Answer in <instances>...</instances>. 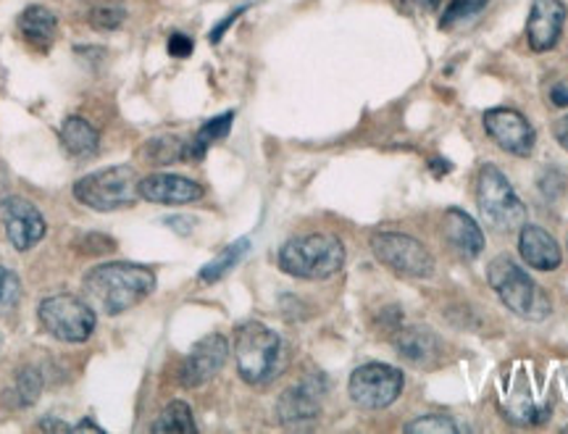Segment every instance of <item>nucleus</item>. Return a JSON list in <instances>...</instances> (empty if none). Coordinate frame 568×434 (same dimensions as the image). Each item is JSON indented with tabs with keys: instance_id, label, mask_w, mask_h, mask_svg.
Wrapping results in <instances>:
<instances>
[{
	"instance_id": "nucleus-23",
	"label": "nucleus",
	"mask_w": 568,
	"mask_h": 434,
	"mask_svg": "<svg viewBox=\"0 0 568 434\" xmlns=\"http://www.w3.org/2000/svg\"><path fill=\"white\" fill-rule=\"evenodd\" d=\"M247 248H251V240L243 238L237 240V243H232L230 248H224L222 253L216 255L211 263H205V266L201 269V280L203 282H219L226 272H232L234 266H237L240 261H243V255L247 253Z\"/></svg>"
},
{
	"instance_id": "nucleus-34",
	"label": "nucleus",
	"mask_w": 568,
	"mask_h": 434,
	"mask_svg": "<svg viewBox=\"0 0 568 434\" xmlns=\"http://www.w3.org/2000/svg\"><path fill=\"white\" fill-rule=\"evenodd\" d=\"M40 432H74V426L63 424V422H55V418H42L38 424Z\"/></svg>"
},
{
	"instance_id": "nucleus-10",
	"label": "nucleus",
	"mask_w": 568,
	"mask_h": 434,
	"mask_svg": "<svg viewBox=\"0 0 568 434\" xmlns=\"http://www.w3.org/2000/svg\"><path fill=\"white\" fill-rule=\"evenodd\" d=\"M226 359H230V343H226L224 334H205L193 345L187 359L182 361L180 384L187 390L203 387L205 382H211L213 376L222 372Z\"/></svg>"
},
{
	"instance_id": "nucleus-37",
	"label": "nucleus",
	"mask_w": 568,
	"mask_h": 434,
	"mask_svg": "<svg viewBox=\"0 0 568 434\" xmlns=\"http://www.w3.org/2000/svg\"><path fill=\"white\" fill-rule=\"evenodd\" d=\"M406 3L416 6V9H424V11H435L443 0H406Z\"/></svg>"
},
{
	"instance_id": "nucleus-30",
	"label": "nucleus",
	"mask_w": 568,
	"mask_h": 434,
	"mask_svg": "<svg viewBox=\"0 0 568 434\" xmlns=\"http://www.w3.org/2000/svg\"><path fill=\"white\" fill-rule=\"evenodd\" d=\"M539 190H542L550 201H556L558 195H564L566 192V176L556 172V169H550V172H545L542 180H539Z\"/></svg>"
},
{
	"instance_id": "nucleus-20",
	"label": "nucleus",
	"mask_w": 568,
	"mask_h": 434,
	"mask_svg": "<svg viewBox=\"0 0 568 434\" xmlns=\"http://www.w3.org/2000/svg\"><path fill=\"white\" fill-rule=\"evenodd\" d=\"M61 142L71 155L88 159V155H95L98 148H101V134H98V130L88 122V119L69 117L67 122L61 124Z\"/></svg>"
},
{
	"instance_id": "nucleus-12",
	"label": "nucleus",
	"mask_w": 568,
	"mask_h": 434,
	"mask_svg": "<svg viewBox=\"0 0 568 434\" xmlns=\"http://www.w3.org/2000/svg\"><path fill=\"white\" fill-rule=\"evenodd\" d=\"M3 226L6 238H9V243L17 248L19 253L38 245L48 232V224L38 211V205L24 201V198H9V201L3 203Z\"/></svg>"
},
{
	"instance_id": "nucleus-33",
	"label": "nucleus",
	"mask_w": 568,
	"mask_h": 434,
	"mask_svg": "<svg viewBox=\"0 0 568 434\" xmlns=\"http://www.w3.org/2000/svg\"><path fill=\"white\" fill-rule=\"evenodd\" d=\"M552 134H556V140L560 142V148H564V151H568V117L558 119L556 127H552Z\"/></svg>"
},
{
	"instance_id": "nucleus-3",
	"label": "nucleus",
	"mask_w": 568,
	"mask_h": 434,
	"mask_svg": "<svg viewBox=\"0 0 568 434\" xmlns=\"http://www.w3.org/2000/svg\"><path fill=\"white\" fill-rule=\"evenodd\" d=\"M487 280L503 305L516 316L527 319V322H545L550 316L552 303L548 293L510 255H497L489 263Z\"/></svg>"
},
{
	"instance_id": "nucleus-16",
	"label": "nucleus",
	"mask_w": 568,
	"mask_h": 434,
	"mask_svg": "<svg viewBox=\"0 0 568 434\" xmlns=\"http://www.w3.org/2000/svg\"><path fill=\"white\" fill-rule=\"evenodd\" d=\"M395 351L400 359H406L414 366H435L443 359V340L426 326H400L395 332Z\"/></svg>"
},
{
	"instance_id": "nucleus-5",
	"label": "nucleus",
	"mask_w": 568,
	"mask_h": 434,
	"mask_svg": "<svg viewBox=\"0 0 568 434\" xmlns=\"http://www.w3.org/2000/svg\"><path fill=\"white\" fill-rule=\"evenodd\" d=\"M477 205L481 219L495 232H516L527 224V205L516 195L508 176L495 166L485 163L477 176Z\"/></svg>"
},
{
	"instance_id": "nucleus-39",
	"label": "nucleus",
	"mask_w": 568,
	"mask_h": 434,
	"mask_svg": "<svg viewBox=\"0 0 568 434\" xmlns=\"http://www.w3.org/2000/svg\"><path fill=\"white\" fill-rule=\"evenodd\" d=\"M74 432H98L101 434L103 430H101V424H95V422H90V418H84V422H80L74 426Z\"/></svg>"
},
{
	"instance_id": "nucleus-15",
	"label": "nucleus",
	"mask_w": 568,
	"mask_h": 434,
	"mask_svg": "<svg viewBox=\"0 0 568 434\" xmlns=\"http://www.w3.org/2000/svg\"><path fill=\"white\" fill-rule=\"evenodd\" d=\"M140 198L163 205L193 203L203 198V184L180 174H151L140 180Z\"/></svg>"
},
{
	"instance_id": "nucleus-26",
	"label": "nucleus",
	"mask_w": 568,
	"mask_h": 434,
	"mask_svg": "<svg viewBox=\"0 0 568 434\" xmlns=\"http://www.w3.org/2000/svg\"><path fill=\"white\" fill-rule=\"evenodd\" d=\"M487 3L489 0H450V6L445 9V17L439 21V27H443V30H450V27H456L458 21L477 17Z\"/></svg>"
},
{
	"instance_id": "nucleus-6",
	"label": "nucleus",
	"mask_w": 568,
	"mask_h": 434,
	"mask_svg": "<svg viewBox=\"0 0 568 434\" xmlns=\"http://www.w3.org/2000/svg\"><path fill=\"white\" fill-rule=\"evenodd\" d=\"M74 198L92 211H119L140 198V180L132 166H111L92 172L74 184Z\"/></svg>"
},
{
	"instance_id": "nucleus-25",
	"label": "nucleus",
	"mask_w": 568,
	"mask_h": 434,
	"mask_svg": "<svg viewBox=\"0 0 568 434\" xmlns=\"http://www.w3.org/2000/svg\"><path fill=\"white\" fill-rule=\"evenodd\" d=\"M145 155L153 163L184 161V159H187V142H182L176 138H155V140L148 142Z\"/></svg>"
},
{
	"instance_id": "nucleus-35",
	"label": "nucleus",
	"mask_w": 568,
	"mask_h": 434,
	"mask_svg": "<svg viewBox=\"0 0 568 434\" xmlns=\"http://www.w3.org/2000/svg\"><path fill=\"white\" fill-rule=\"evenodd\" d=\"M550 101L556 103L558 109H566V105H568V88H566V84H556V88H552Z\"/></svg>"
},
{
	"instance_id": "nucleus-21",
	"label": "nucleus",
	"mask_w": 568,
	"mask_h": 434,
	"mask_svg": "<svg viewBox=\"0 0 568 434\" xmlns=\"http://www.w3.org/2000/svg\"><path fill=\"white\" fill-rule=\"evenodd\" d=\"M232 122H234V113H222V117L211 119V122H205L201 127V132L195 134L193 142H187V161H201L205 153H209V148L213 142L224 140L226 134L232 130Z\"/></svg>"
},
{
	"instance_id": "nucleus-29",
	"label": "nucleus",
	"mask_w": 568,
	"mask_h": 434,
	"mask_svg": "<svg viewBox=\"0 0 568 434\" xmlns=\"http://www.w3.org/2000/svg\"><path fill=\"white\" fill-rule=\"evenodd\" d=\"M122 21H124V11L109 9V6H105V9H95L90 17V24L95 27V30H119Z\"/></svg>"
},
{
	"instance_id": "nucleus-7",
	"label": "nucleus",
	"mask_w": 568,
	"mask_h": 434,
	"mask_svg": "<svg viewBox=\"0 0 568 434\" xmlns=\"http://www.w3.org/2000/svg\"><path fill=\"white\" fill-rule=\"evenodd\" d=\"M38 319L42 330L69 345L90 340V334L95 332V324H98L95 309H92L84 297H77L69 293L45 297L38 309Z\"/></svg>"
},
{
	"instance_id": "nucleus-22",
	"label": "nucleus",
	"mask_w": 568,
	"mask_h": 434,
	"mask_svg": "<svg viewBox=\"0 0 568 434\" xmlns=\"http://www.w3.org/2000/svg\"><path fill=\"white\" fill-rule=\"evenodd\" d=\"M153 432L161 434H193L197 432V426L193 422V411H190L187 403L174 401L163 408V414L159 416V422L153 424Z\"/></svg>"
},
{
	"instance_id": "nucleus-31",
	"label": "nucleus",
	"mask_w": 568,
	"mask_h": 434,
	"mask_svg": "<svg viewBox=\"0 0 568 434\" xmlns=\"http://www.w3.org/2000/svg\"><path fill=\"white\" fill-rule=\"evenodd\" d=\"M193 38H187V34L174 32L172 38H169V55H174V59H187V55L193 53Z\"/></svg>"
},
{
	"instance_id": "nucleus-1",
	"label": "nucleus",
	"mask_w": 568,
	"mask_h": 434,
	"mask_svg": "<svg viewBox=\"0 0 568 434\" xmlns=\"http://www.w3.org/2000/svg\"><path fill=\"white\" fill-rule=\"evenodd\" d=\"M84 301L105 316L134 309L155 290V274L140 263H103L88 272L82 282Z\"/></svg>"
},
{
	"instance_id": "nucleus-27",
	"label": "nucleus",
	"mask_w": 568,
	"mask_h": 434,
	"mask_svg": "<svg viewBox=\"0 0 568 434\" xmlns=\"http://www.w3.org/2000/svg\"><path fill=\"white\" fill-rule=\"evenodd\" d=\"M21 297V282L11 269L0 266V313L11 311Z\"/></svg>"
},
{
	"instance_id": "nucleus-36",
	"label": "nucleus",
	"mask_w": 568,
	"mask_h": 434,
	"mask_svg": "<svg viewBox=\"0 0 568 434\" xmlns=\"http://www.w3.org/2000/svg\"><path fill=\"white\" fill-rule=\"evenodd\" d=\"M9 190H11V176L6 172L3 163H0V205L9 201Z\"/></svg>"
},
{
	"instance_id": "nucleus-13",
	"label": "nucleus",
	"mask_w": 568,
	"mask_h": 434,
	"mask_svg": "<svg viewBox=\"0 0 568 434\" xmlns=\"http://www.w3.org/2000/svg\"><path fill=\"white\" fill-rule=\"evenodd\" d=\"M326 395V382L322 376H308V380L297 382L295 387L284 390L280 403H276V414L284 424L311 422L322 414V403Z\"/></svg>"
},
{
	"instance_id": "nucleus-8",
	"label": "nucleus",
	"mask_w": 568,
	"mask_h": 434,
	"mask_svg": "<svg viewBox=\"0 0 568 434\" xmlns=\"http://www.w3.org/2000/svg\"><path fill=\"white\" fill-rule=\"evenodd\" d=\"M372 251L376 261L385 263L400 276L429 280L435 274V255L426 251L424 243L403 232H376L372 238Z\"/></svg>"
},
{
	"instance_id": "nucleus-38",
	"label": "nucleus",
	"mask_w": 568,
	"mask_h": 434,
	"mask_svg": "<svg viewBox=\"0 0 568 434\" xmlns=\"http://www.w3.org/2000/svg\"><path fill=\"white\" fill-rule=\"evenodd\" d=\"M429 169H432V172H435L437 176H443V174H447V172H450V163H447V161H443V159H435V161H432L429 163Z\"/></svg>"
},
{
	"instance_id": "nucleus-19",
	"label": "nucleus",
	"mask_w": 568,
	"mask_h": 434,
	"mask_svg": "<svg viewBox=\"0 0 568 434\" xmlns=\"http://www.w3.org/2000/svg\"><path fill=\"white\" fill-rule=\"evenodd\" d=\"M19 32L27 46H32L34 51L45 53L51 51V46L55 42L59 19H55V13L51 9H45V6H30V9L21 11Z\"/></svg>"
},
{
	"instance_id": "nucleus-2",
	"label": "nucleus",
	"mask_w": 568,
	"mask_h": 434,
	"mask_svg": "<svg viewBox=\"0 0 568 434\" xmlns=\"http://www.w3.org/2000/svg\"><path fill=\"white\" fill-rule=\"evenodd\" d=\"M345 266V245L326 232L301 234L287 240L280 251V269L297 280H329Z\"/></svg>"
},
{
	"instance_id": "nucleus-32",
	"label": "nucleus",
	"mask_w": 568,
	"mask_h": 434,
	"mask_svg": "<svg viewBox=\"0 0 568 434\" xmlns=\"http://www.w3.org/2000/svg\"><path fill=\"white\" fill-rule=\"evenodd\" d=\"M240 13H245V6H243V9L232 11V13H230V17H226V19L222 21V24H219V27H216V30H213V32H211V42H213V46H216V42H219V40H222V34H224L226 30H230V27L234 24V21H237V17H240Z\"/></svg>"
},
{
	"instance_id": "nucleus-14",
	"label": "nucleus",
	"mask_w": 568,
	"mask_h": 434,
	"mask_svg": "<svg viewBox=\"0 0 568 434\" xmlns=\"http://www.w3.org/2000/svg\"><path fill=\"white\" fill-rule=\"evenodd\" d=\"M566 17L568 11L564 0H535L527 21V40L531 51H552L558 46L560 34H564Z\"/></svg>"
},
{
	"instance_id": "nucleus-4",
	"label": "nucleus",
	"mask_w": 568,
	"mask_h": 434,
	"mask_svg": "<svg viewBox=\"0 0 568 434\" xmlns=\"http://www.w3.org/2000/svg\"><path fill=\"white\" fill-rule=\"evenodd\" d=\"M234 361L247 384L274 380L282 361V337L261 322H245L234 330Z\"/></svg>"
},
{
	"instance_id": "nucleus-24",
	"label": "nucleus",
	"mask_w": 568,
	"mask_h": 434,
	"mask_svg": "<svg viewBox=\"0 0 568 434\" xmlns=\"http://www.w3.org/2000/svg\"><path fill=\"white\" fill-rule=\"evenodd\" d=\"M40 393H42V376L38 369L32 366L19 369L17 380H13V403H17L19 408H27V405L38 403Z\"/></svg>"
},
{
	"instance_id": "nucleus-9",
	"label": "nucleus",
	"mask_w": 568,
	"mask_h": 434,
	"mask_svg": "<svg viewBox=\"0 0 568 434\" xmlns=\"http://www.w3.org/2000/svg\"><path fill=\"white\" fill-rule=\"evenodd\" d=\"M403 372L387 364L358 366L347 382L351 401L366 411H382L393 405L403 393Z\"/></svg>"
},
{
	"instance_id": "nucleus-28",
	"label": "nucleus",
	"mask_w": 568,
	"mask_h": 434,
	"mask_svg": "<svg viewBox=\"0 0 568 434\" xmlns=\"http://www.w3.org/2000/svg\"><path fill=\"white\" fill-rule=\"evenodd\" d=\"M406 432H418V434H429V432H437V434H445V432H460L458 424H453L447 416H439V414H429V416H422L418 422L408 424Z\"/></svg>"
},
{
	"instance_id": "nucleus-18",
	"label": "nucleus",
	"mask_w": 568,
	"mask_h": 434,
	"mask_svg": "<svg viewBox=\"0 0 568 434\" xmlns=\"http://www.w3.org/2000/svg\"><path fill=\"white\" fill-rule=\"evenodd\" d=\"M443 224L447 243L456 248L460 255L477 259V255L485 251V234H481V226L474 222L464 209H447Z\"/></svg>"
},
{
	"instance_id": "nucleus-17",
	"label": "nucleus",
	"mask_w": 568,
	"mask_h": 434,
	"mask_svg": "<svg viewBox=\"0 0 568 434\" xmlns=\"http://www.w3.org/2000/svg\"><path fill=\"white\" fill-rule=\"evenodd\" d=\"M518 253H521L524 263L529 269H537V272H552L564 261L558 240L537 224L521 226V232H518Z\"/></svg>"
},
{
	"instance_id": "nucleus-11",
	"label": "nucleus",
	"mask_w": 568,
	"mask_h": 434,
	"mask_svg": "<svg viewBox=\"0 0 568 434\" xmlns=\"http://www.w3.org/2000/svg\"><path fill=\"white\" fill-rule=\"evenodd\" d=\"M485 130L497 142V148L518 159H527L535 151L537 132L529 119L516 109H493L485 113Z\"/></svg>"
}]
</instances>
